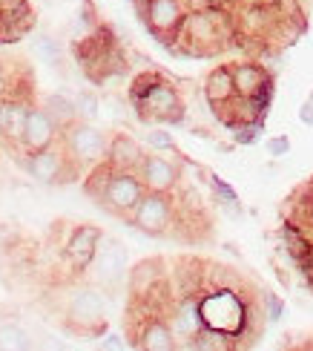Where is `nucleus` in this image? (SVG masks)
<instances>
[{
  "instance_id": "423d86ee",
  "label": "nucleus",
  "mask_w": 313,
  "mask_h": 351,
  "mask_svg": "<svg viewBox=\"0 0 313 351\" xmlns=\"http://www.w3.org/2000/svg\"><path fill=\"white\" fill-rule=\"evenodd\" d=\"M132 228H138L147 237H167L175 225V202L173 193H153L147 190L136 210L129 213Z\"/></svg>"
},
{
  "instance_id": "f704fd0d",
  "label": "nucleus",
  "mask_w": 313,
  "mask_h": 351,
  "mask_svg": "<svg viewBox=\"0 0 313 351\" xmlns=\"http://www.w3.org/2000/svg\"><path fill=\"white\" fill-rule=\"evenodd\" d=\"M305 219H308V225L313 228V202L308 204V210H305Z\"/></svg>"
},
{
  "instance_id": "6ab92c4d",
  "label": "nucleus",
  "mask_w": 313,
  "mask_h": 351,
  "mask_svg": "<svg viewBox=\"0 0 313 351\" xmlns=\"http://www.w3.org/2000/svg\"><path fill=\"white\" fill-rule=\"evenodd\" d=\"M204 98L210 101L213 110L225 107L227 101L236 98V86H233V75H230L227 64H221V66L207 72V78H204Z\"/></svg>"
},
{
  "instance_id": "58836bf2",
  "label": "nucleus",
  "mask_w": 313,
  "mask_h": 351,
  "mask_svg": "<svg viewBox=\"0 0 313 351\" xmlns=\"http://www.w3.org/2000/svg\"><path fill=\"white\" fill-rule=\"evenodd\" d=\"M0 300H6V288H0Z\"/></svg>"
},
{
  "instance_id": "e433bc0d",
  "label": "nucleus",
  "mask_w": 313,
  "mask_h": 351,
  "mask_svg": "<svg viewBox=\"0 0 313 351\" xmlns=\"http://www.w3.org/2000/svg\"><path fill=\"white\" fill-rule=\"evenodd\" d=\"M218 3H230V0H213V6H218Z\"/></svg>"
},
{
  "instance_id": "bb28decb",
  "label": "nucleus",
  "mask_w": 313,
  "mask_h": 351,
  "mask_svg": "<svg viewBox=\"0 0 313 351\" xmlns=\"http://www.w3.org/2000/svg\"><path fill=\"white\" fill-rule=\"evenodd\" d=\"M32 343H29V334L14 326V323H6L0 326V348H29Z\"/></svg>"
},
{
  "instance_id": "cd10ccee",
  "label": "nucleus",
  "mask_w": 313,
  "mask_h": 351,
  "mask_svg": "<svg viewBox=\"0 0 313 351\" xmlns=\"http://www.w3.org/2000/svg\"><path fill=\"white\" fill-rule=\"evenodd\" d=\"M147 144H150V147H155V150L178 153V147H175V138H173L170 133H164V130H150V133H147Z\"/></svg>"
},
{
  "instance_id": "f3484780",
  "label": "nucleus",
  "mask_w": 313,
  "mask_h": 351,
  "mask_svg": "<svg viewBox=\"0 0 313 351\" xmlns=\"http://www.w3.org/2000/svg\"><path fill=\"white\" fill-rule=\"evenodd\" d=\"M32 26H35V12L26 0L9 9H0V40H21L26 32H32Z\"/></svg>"
},
{
  "instance_id": "4c0bfd02",
  "label": "nucleus",
  "mask_w": 313,
  "mask_h": 351,
  "mask_svg": "<svg viewBox=\"0 0 313 351\" xmlns=\"http://www.w3.org/2000/svg\"><path fill=\"white\" fill-rule=\"evenodd\" d=\"M305 104H310V107H313V93L308 95V101H305Z\"/></svg>"
},
{
  "instance_id": "4468645a",
  "label": "nucleus",
  "mask_w": 313,
  "mask_h": 351,
  "mask_svg": "<svg viewBox=\"0 0 313 351\" xmlns=\"http://www.w3.org/2000/svg\"><path fill=\"white\" fill-rule=\"evenodd\" d=\"M167 326L173 331V337L175 340H192L196 334L204 328V319H201V311H199V297H181L175 305H173V311H170V319H167ZM184 343V346H187Z\"/></svg>"
},
{
  "instance_id": "2eb2a0df",
  "label": "nucleus",
  "mask_w": 313,
  "mask_h": 351,
  "mask_svg": "<svg viewBox=\"0 0 313 351\" xmlns=\"http://www.w3.org/2000/svg\"><path fill=\"white\" fill-rule=\"evenodd\" d=\"M236 95L245 98H267L271 95V75L259 64H233L230 66Z\"/></svg>"
},
{
  "instance_id": "c756f323",
  "label": "nucleus",
  "mask_w": 313,
  "mask_h": 351,
  "mask_svg": "<svg viewBox=\"0 0 313 351\" xmlns=\"http://www.w3.org/2000/svg\"><path fill=\"white\" fill-rule=\"evenodd\" d=\"M264 150L271 153V156H276V158H281V156H288V153H290V141H288V136L267 138V141H264Z\"/></svg>"
},
{
  "instance_id": "72a5a7b5",
  "label": "nucleus",
  "mask_w": 313,
  "mask_h": 351,
  "mask_svg": "<svg viewBox=\"0 0 313 351\" xmlns=\"http://www.w3.org/2000/svg\"><path fill=\"white\" fill-rule=\"evenodd\" d=\"M299 119H302V124H310V127H313V107H310V104H305V107L299 110Z\"/></svg>"
},
{
  "instance_id": "a878e982",
  "label": "nucleus",
  "mask_w": 313,
  "mask_h": 351,
  "mask_svg": "<svg viewBox=\"0 0 313 351\" xmlns=\"http://www.w3.org/2000/svg\"><path fill=\"white\" fill-rule=\"evenodd\" d=\"M35 52H38V58L40 61H47V64H52V66H58L61 64V43H58L52 35H38L35 38Z\"/></svg>"
},
{
  "instance_id": "f8f14e48",
  "label": "nucleus",
  "mask_w": 313,
  "mask_h": 351,
  "mask_svg": "<svg viewBox=\"0 0 313 351\" xmlns=\"http://www.w3.org/2000/svg\"><path fill=\"white\" fill-rule=\"evenodd\" d=\"M58 138H61V130H58V124L49 119V112L43 107H35V104L29 107L18 147H23L26 153H38L43 147H49V144H55Z\"/></svg>"
},
{
  "instance_id": "a211bd4d",
  "label": "nucleus",
  "mask_w": 313,
  "mask_h": 351,
  "mask_svg": "<svg viewBox=\"0 0 313 351\" xmlns=\"http://www.w3.org/2000/svg\"><path fill=\"white\" fill-rule=\"evenodd\" d=\"M136 348H144V351H173V348H178V340L173 337L167 319L150 317L141 326V331L136 334Z\"/></svg>"
},
{
  "instance_id": "4be33fe9",
  "label": "nucleus",
  "mask_w": 313,
  "mask_h": 351,
  "mask_svg": "<svg viewBox=\"0 0 313 351\" xmlns=\"http://www.w3.org/2000/svg\"><path fill=\"white\" fill-rule=\"evenodd\" d=\"M40 107L49 112V119L58 124V130H64V127H69L72 121H78L75 101H72L69 95H64V93H52V95H47Z\"/></svg>"
},
{
  "instance_id": "412c9836",
  "label": "nucleus",
  "mask_w": 313,
  "mask_h": 351,
  "mask_svg": "<svg viewBox=\"0 0 313 351\" xmlns=\"http://www.w3.org/2000/svg\"><path fill=\"white\" fill-rule=\"evenodd\" d=\"M161 268H164L161 259H144V262H138V265L129 271V291H132V297L153 294V288L161 282V276H164Z\"/></svg>"
},
{
  "instance_id": "20e7f679",
  "label": "nucleus",
  "mask_w": 313,
  "mask_h": 351,
  "mask_svg": "<svg viewBox=\"0 0 313 351\" xmlns=\"http://www.w3.org/2000/svg\"><path fill=\"white\" fill-rule=\"evenodd\" d=\"M66 326L75 334H84V337L103 334V328H107V302H103L98 288L84 285L72 291L66 305Z\"/></svg>"
},
{
  "instance_id": "393cba45",
  "label": "nucleus",
  "mask_w": 313,
  "mask_h": 351,
  "mask_svg": "<svg viewBox=\"0 0 313 351\" xmlns=\"http://www.w3.org/2000/svg\"><path fill=\"white\" fill-rule=\"evenodd\" d=\"M72 101H75V110H78V119H81V121H95V119H98V112H101V98H98L92 90L78 93Z\"/></svg>"
},
{
  "instance_id": "473e14b6",
  "label": "nucleus",
  "mask_w": 313,
  "mask_h": 351,
  "mask_svg": "<svg viewBox=\"0 0 313 351\" xmlns=\"http://www.w3.org/2000/svg\"><path fill=\"white\" fill-rule=\"evenodd\" d=\"M101 346H103V348H124V340H121V337H115V334H110V337L103 340Z\"/></svg>"
},
{
  "instance_id": "9b49d317",
  "label": "nucleus",
  "mask_w": 313,
  "mask_h": 351,
  "mask_svg": "<svg viewBox=\"0 0 313 351\" xmlns=\"http://www.w3.org/2000/svg\"><path fill=\"white\" fill-rule=\"evenodd\" d=\"M136 176L141 179L144 190L153 193H175V187L181 184V162L161 156V153H144V158L136 167Z\"/></svg>"
},
{
  "instance_id": "dca6fc26",
  "label": "nucleus",
  "mask_w": 313,
  "mask_h": 351,
  "mask_svg": "<svg viewBox=\"0 0 313 351\" xmlns=\"http://www.w3.org/2000/svg\"><path fill=\"white\" fill-rule=\"evenodd\" d=\"M144 158L141 144L129 133H112L107 141V165L112 170H136Z\"/></svg>"
},
{
  "instance_id": "ddd939ff",
  "label": "nucleus",
  "mask_w": 313,
  "mask_h": 351,
  "mask_svg": "<svg viewBox=\"0 0 313 351\" xmlns=\"http://www.w3.org/2000/svg\"><path fill=\"white\" fill-rule=\"evenodd\" d=\"M101 237H103V230L95 228V225H78L75 230L69 233V239L64 245V256H66L72 271H86L89 268Z\"/></svg>"
},
{
  "instance_id": "0eeeda50",
  "label": "nucleus",
  "mask_w": 313,
  "mask_h": 351,
  "mask_svg": "<svg viewBox=\"0 0 313 351\" xmlns=\"http://www.w3.org/2000/svg\"><path fill=\"white\" fill-rule=\"evenodd\" d=\"M199 311L207 328H216L221 334H227L233 340V334L242 331L245 323V308L230 291H213L207 297H199Z\"/></svg>"
},
{
  "instance_id": "b1692460",
  "label": "nucleus",
  "mask_w": 313,
  "mask_h": 351,
  "mask_svg": "<svg viewBox=\"0 0 313 351\" xmlns=\"http://www.w3.org/2000/svg\"><path fill=\"white\" fill-rule=\"evenodd\" d=\"M207 182H210V187H213V196L218 199V204L225 210H230V213H238L242 208H238V196H236V190L230 187V184H225L218 179V176H207Z\"/></svg>"
},
{
  "instance_id": "7ed1b4c3",
  "label": "nucleus",
  "mask_w": 313,
  "mask_h": 351,
  "mask_svg": "<svg viewBox=\"0 0 313 351\" xmlns=\"http://www.w3.org/2000/svg\"><path fill=\"white\" fill-rule=\"evenodd\" d=\"M107 141L110 136L95 127V121H72L69 127L61 130V144L66 156L78 167H95L98 162L107 158Z\"/></svg>"
},
{
  "instance_id": "9d476101",
  "label": "nucleus",
  "mask_w": 313,
  "mask_h": 351,
  "mask_svg": "<svg viewBox=\"0 0 313 351\" xmlns=\"http://www.w3.org/2000/svg\"><path fill=\"white\" fill-rule=\"evenodd\" d=\"M86 271H92L95 285L115 288L127 276V247L112 237H101V242L95 247V256L89 262Z\"/></svg>"
},
{
  "instance_id": "39448f33",
  "label": "nucleus",
  "mask_w": 313,
  "mask_h": 351,
  "mask_svg": "<svg viewBox=\"0 0 313 351\" xmlns=\"http://www.w3.org/2000/svg\"><path fill=\"white\" fill-rule=\"evenodd\" d=\"M144 193L147 190L136 176V170H112L98 196V204L118 219H129V213L136 210V204L141 202Z\"/></svg>"
},
{
  "instance_id": "c9c22d12",
  "label": "nucleus",
  "mask_w": 313,
  "mask_h": 351,
  "mask_svg": "<svg viewBox=\"0 0 313 351\" xmlns=\"http://www.w3.org/2000/svg\"><path fill=\"white\" fill-rule=\"evenodd\" d=\"M14 3H21V0H0V9H9V6H14Z\"/></svg>"
},
{
  "instance_id": "f257e3e1",
  "label": "nucleus",
  "mask_w": 313,
  "mask_h": 351,
  "mask_svg": "<svg viewBox=\"0 0 313 351\" xmlns=\"http://www.w3.org/2000/svg\"><path fill=\"white\" fill-rule=\"evenodd\" d=\"M129 104L144 124H178L184 121V101L173 81L155 69L136 75L129 86Z\"/></svg>"
},
{
  "instance_id": "aec40b11",
  "label": "nucleus",
  "mask_w": 313,
  "mask_h": 351,
  "mask_svg": "<svg viewBox=\"0 0 313 351\" xmlns=\"http://www.w3.org/2000/svg\"><path fill=\"white\" fill-rule=\"evenodd\" d=\"M29 107H32V104H29L26 98L9 95V101H6V115H3V127H0V136H3L9 144H21Z\"/></svg>"
},
{
  "instance_id": "6e6552de",
  "label": "nucleus",
  "mask_w": 313,
  "mask_h": 351,
  "mask_svg": "<svg viewBox=\"0 0 313 351\" xmlns=\"http://www.w3.org/2000/svg\"><path fill=\"white\" fill-rule=\"evenodd\" d=\"M26 170L40 184H64V182H72V176H78L81 167L66 156L64 144L61 147L49 144V147H43L38 153H29Z\"/></svg>"
},
{
  "instance_id": "7c9ffc66",
  "label": "nucleus",
  "mask_w": 313,
  "mask_h": 351,
  "mask_svg": "<svg viewBox=\"0 0 313 351\" xmlns=\"http://www.w3.org/2000/svg\"><path fill=\"white\" fill-rule=\"evenodd\" d=\"M103 104L110 107V115H112L115 121H121L124 115H127V110H124V101L118 98V95H107V98H103Z\"/></svg>"
},
{
  "instance_id": "2f4dec72",
  "label": "nucleus",
  "mask_w": 313,
  "mask_h": 351,
  "mask_svg": "<svg viewBox=\"0 0 313 351\" xmlns=\"http://www.w3.org/2000/svg\"><path fill=\"white\" fill-rule=\"evenodd\" d=\"M184 6L192 12V9H207V6H213V0H184Z\"/></svg>"
},
{
  "instance_id": "f03ea898",
  "label": "nucleus",
  "mask_w": 313,
  "mask_h": 351,
  "mask_svg": "<svg viewBox=\"0 0 313 351\" xmlns=\"http://www.w3.org/2000/svg\"><path fill=\"white\" fill-rule=\"evenodd\" d=\"M225 12H218V6H207V9H192L187 12V18L181 23V32L175 40H187L192 55H207L225 47L227 32H225Z\"/></svg>"
},
{
  "instance_id": "5701e85b",
  "label": "nucleus",
  "mask_w": 313,
  "mask_h": 351,
  "mask_svg": "<svg viewBox=\"0 0 313 351\" xmlns=\"http://www.w3.org/2000/svg\"><path fill=\"white\" fill-rule=\"evenodd\" d=\"M281 242H285V247H288V254L293 256V259H299V262H305L310 254H313V245L305 239V233H299V228L296 225H281Z\"/></svg>"
},
{
  "instance_id": "c85d7f7f",
  "label": "nucleus",
  "mask_w": 313,
  "mask_h": 351,
  "mask_svg": "<svg viewBox=\"0 0 313 351\" xmlns=\"http://www.w3.org/2000/svg\"><path fill=\"white\" fill-rule=\"evenodd\" d=\"M281 311H285V302H281L276 294H271V291H264V317L271 319V323H276L281 317Z\"/></svg>"
},
{
  "instance_id": "1a4fd4ad",
  "label": "nucleus",
  "mask_w": 313,
  "mask_h": 351,
  "mask_svg": "<svg viewBox=\"0 0 313 351\" xmlns=\"http://www.w3.org/2000/svg\"><path fill=\"white\" fill-rule=\"evenodd\" d=\"M138 12H141L147 29H150L161 43H170L181 32V23L190 9L184 6V0H144Z\"/></svg>"
}]
</instances>
